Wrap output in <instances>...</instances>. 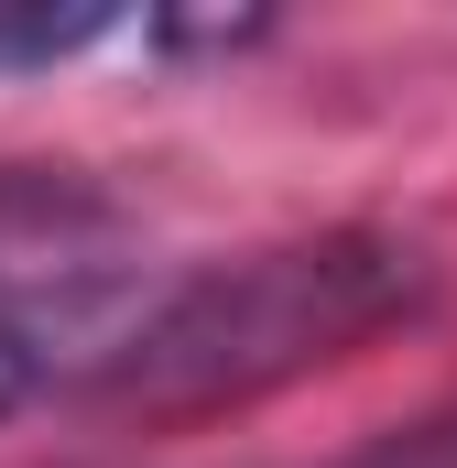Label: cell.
I'll return each mask as SVG.
<instances>
[{
	"label": "cell",
	"mask_w": 457,
	"mask_h": 468,
	"mask_svg": "<svg viewBox=\"0 0 457 468\" xmlns=\"http://www.w3.org/2000/svg\"><path fill=\"white\" fill-rule=\"evenodd\" d=\"M436 305V261L403 229H305L261 239L239 261L153 283V305L131 316V338L99 359L88 403L120 425H207L250 414L316 370L359 359L370 338L414 327Z\"/></svg>",
	"instance_id": "obj_1"
},
{
	"label": "cell",
	"mask_w": 457,
	"mask_h": 468,
	"mask_svg": "<svg viewBox=\"0 0 457 468\" xmlns=\"http://www.w3.org/2000/svg\"><path fill=\"white\" fill-rule=\"evenodd\" d=\"M142 305H153V283L131 261H66V272L0 283V425L33 414L44 392H88Z\"/></svg>",
	"instance_id": "obj_2"
},
{
	"label": "cell",
	"mask_w": 457,
	"mask_h": 468,
	"mask_svg": "<svg viewBox=\"0 0 457 468\" xmlns=\"http://www.w3.org/2000/svg\"><path fill=\"white\" fill-rule=\"evenodd\" d=\"M99 229H110V197L77 164H0V283L88 261Z\"/></svg>",
	"instance_id": "obj_3"
},
{
	"label": "cell",
	"mask_w": 457,
	"mask_h": 468,
	"mask_svg": "<svg viewBox=\"0 0 457 468\" xmlns=\"http://www.w3.org/2000/svg\"><path fill=\"white\" fill-rule=\"evenodd\" d=\"M120 11L110 0H0V77H44V66H77L88 44H110Z\"/></svg>",
	"instance_id": "obj_4"
},
{
	"label": "cell",
	"mask_w": 457,
	"mask_h": 468,
	"mask_svg": "<svg viewBox=\"0 0 457 468\" xmlns=\"http://www.w3.org/2000/svg\"><path fill=\"white\" fill-rule=\"evenodd\" d=\"M338 468H457V403L414 414V425H392V436H370V447L338 458Z\"/></svg>",
	"instance_id": "obj_5"
}]
</instances>
